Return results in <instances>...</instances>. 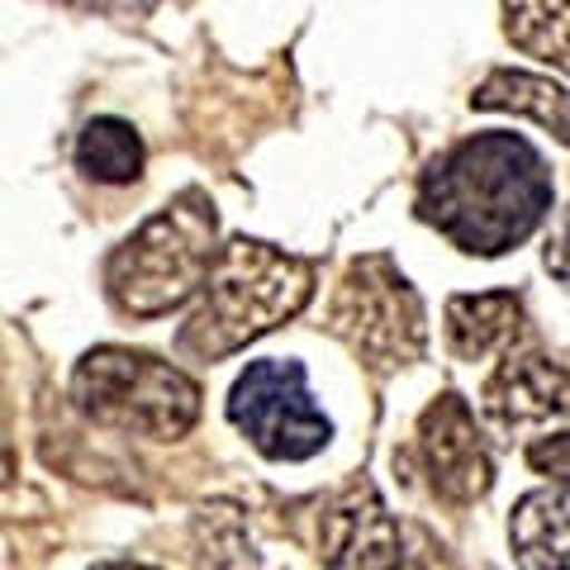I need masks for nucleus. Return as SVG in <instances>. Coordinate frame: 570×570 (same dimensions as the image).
Listing matches in <instances>:
<instances>
[{
  "instance_id": "1",
  "label": "nucleus",
  "mask_w": 570,
  "mask_h": 570,
  "mask_svg": "<svg viewBox=\"0 0 570 570\" xmlns=\"http://www.w3.org/2000/svg\"><path fill=\"white\" fill-rule=\"evenodd\" d=\"M419 219L471 257H504L551 214V171L528 138L490 129L461 138L419 181Z\"/></svg>"
},
{
  "instance_id": "2",
  "label": "nucleus",
  "mask_w": 570,
  "mask_h": 570,
  "mask_svg": "<svg viewBox=\"0 0 570 570\" xmlns=\"http://www.w3.org/2000/svg\"><path fill=\"white\" fill-rule=\"evenodd\" d=\"M314 295V262L281 253L257 238H228L209 266V281L200 291V305L186 318L176 347L219 362L247 343H257L285 318H295Z\"/></svg>"
},
{
  "instance_id": "3",
  "label": "nucleus",
  "mask_w": 570,
  "mask_h": 570,
  "mask_svg": "<svg viewBox=\"0 0 570 570\" xmlns=\"http://www.w3.org/2000/svg\"><path fill=\"white\" fill-rule=\"evenodd\" d=\"M219 214L205 190L176 195L167 209H157L134 238H124L105 262V291L134 318H163L181 309L190 295L205 291L209 266L219 257L214 247Z\"/></svg>"
},
{
  "instance_id": "4",
  "label": "nucleus",
  "mask_w": 570,
  "mask_h": 570,
  "mask_svg": "<svg viewBox=\"0 0 570 570\" xmlns=\"http://www.w3.org/2000/svg\"><path fill=\"white\" fill-rule=\"evenodd\" d=\"M71 400L100 428L157 438V442L186 438L195 419H200V385L181 366L129 347L86 352L77 371H71Z\"/></svg>"
},
{
  "instance_id": "5",
  "label": "nucleus",
  "mask_w": 570,
  "mask_h": 570,
  "mask_svg": "<svg viewBox=\"0 0 570 570\" xmlns=\"http://www.w3.org/2000/svg\"><path fill=\"white\" fill-rule=\"evenodd\" d=\"M328 328L376 371L419 362L428 347L423 299L390 257H362L347 266L328 309Z\"/></svg>"
},
{
  "instance_id": "6",
  "label": "nucleus",
  "mask_w": 570,
  "mask_h": 570,
  "mask_svg": "<svg viewBox=\"0 0 570 570\" xmlns=\"http://www.w3.org/2000/svg\"><path fill=\"white\" fill-rule=\"evenodd\" d=\"M228 423L272 461H309L328 448L333 423L314 404L305 366L291 356L253 362L228 390Z\"/></svg>"
},
{
  "instance_id": "7",
  "label": "nucleus",
  "mask_w": 570,
  "mask_h": 570,
  "mask_svg": "<svg viewBox=\"0 0 570 570\" xmlns=\"http://www.w3.org/2000/svg\"><path fill=\"white\" fill-rule=\"evenodd\" d=\"M419 466L442 504H475L494 485V461L461 395H438L419 419Z\"/></svg>"
},
{
  "instance_id": "8",
  "label": "nucleus",
  "mask_w": 570,
  "mask_h": 570,
  "mask_svg": "<svg viewBox=\"0 0 570 570\" xmlns=\"http://www.w3.org/2000/svg\"><path fill=\"white\" fill-rule=\"evenodd\" d=\"M318 557L328 570H404V528L371 485H352L318 523Z\"/></svg>"
},
{
  "instance_id": "9",
  "label": "nucleus",
  "mask_w": 570,
  "mask_h": 570,
  "mask_svg": "<svg viewBox=\"0 0 570 570\" xmlns=\"http://www.w3.org/2000/svg\"><path fill=\"white\" fill-rule=\"evenodd\" d=\"M485 414L504 428L561 419L570 414V376L542 352H509L485 381Z\"/></svg>"
},
{
  "instance_id": "10",
  "label": "nucleus",
  "mask_w": 570,
  "mask_h": 570,
  "mask_svg": "<svg viewBox=\"0 0 570 570\" xmlns=\"http://www.w3.org/2000/svg\"><path fill=\"white\" fill-rule=\"evenodd\" d=\"M509 547L523 570H570V490H528L513 504Z\"/></svg>"
},
{
  "instance_id": "11",
  "label": "nucleus",
  "mask_w": 570,
  "mask_h": 570,
  "mask_svg": "<svg viewBox=\"0 0 570 570\" xmlns=\"http://www.w3.org/2000/svg\"><path fill=\"white\" fill-rule=\"evenodd\" d=\"M523 333V299L513 291L452 295L448 299V347L461 362H485Z\"/></svg>"
},
{
  "instance_id": "12",
  "label": "nucleus",
  "mask_w": 570,
  "mask_h": 570,
  "mask_svg": "<svg viewBox=\"0 0 570 570\" xmlns=\"http://www.w3.org/2000/svg\"><path fill=\"white\" fill-rule=\"evenodd\" d=\"M475 110H509L523 119H538L542 129H551L561 142H570V91L547 77H528V71H509L499 67L471 96Z\"/></svg>"
},
{
  "instance_id": "13",
  "label": "nucleus",
  "mask_w": 570,
  "mask_h": 570,
  "mask_svg": "<svg viewBox=\"0 0 570 570\" xmlns=\"http://www.w3.org/2000/svg\"><path fill=\"white\" fill-rule=\"evenodd\" d=\"M504 33L528 58L570 77V0H504Z\"/></svg>"
},
{
  "instance_id": "14",
  "label": "nucleus",
  "mask_w": 570,
  "mask_h": 570,
  "mask_svg": "<svg viewBox=\"0 0 570 570\" xmlns=\"http://www.w3.org/2000/svg\"><path fill=\"white\" fill-rule=\"evenodd\" d=\"M77 167L100 186H129L142 176V138L124 119H91L77 138Z\"/></svg>"
},
{
  "instance_id": "15",
  "label": "nucleus",
  "mask_w": 570,
  "mask_h": 570,
  "mask_svg": "<svg viewBox=\"0 0 570 570\" xmlns=\"http://www.w3.org/2000/svg\"><path fill=\"white\" fill-rule=\"evenodd\" d=\"M528 466L542 471L547 480H557L561 490H570V433L538 438V442L528 448Z\"/></svg>"
},
{
  "instance_id": "16",
  "label": "nucleus",
  "mask_w": 570,
  "mask_h": 570,
  "mask_svg": "<svg viewBox=\"0 0 570 570\" xmlns=\"http://www.w3.org/2000/svg\"><path fill=\"white\" fill-rule=\"evenodd\" d=\"M542 262L561 285H570V209H561V219H557V228H551V238H547Z\"/></svg>"
},
{
  "instance_id": "17",
  "label": "nucleus",
  "mask_w": 570,
  "mask_h": 570,
  "mask_svg": "<svg viewBox=\"0 0 570 570\" xmlns=\"http://www.w3.org/2000/svg\"><path fill=\"white\" fill-rule=\"evenodd\" d=\"M62 6L96 10V14H110V20H142V14H153L157 0H62Z\"/></svg>"
},
{
  "instance_id": "18",
  "label": "nucleus",
  "mask_w": 570,
  "mask_h": 570,
  "mask_svg": "<svg viewBox=\"0 0 570 570\" xmlns=\"http://www.w3.org/2000/svg\"><path fill=\"white\" fill-rule=\"evenodd\" d=\"M404 570H442V557L433 547H428V557H409V566Z\"/></svg>"
},
{
  "instance_id": "19",
  "label": "nucleus",
  "mask_w": 570,
  "mask_h": 570,
  "mask_svg": "<svg viewBox=\"0 0 570 570\" xmlns=\"http://www.w3.org/2000/svg\"><path fill=\"white\" fill-rule=\"evenodd\" d=\"M214 570H224V566H214ZM234 570H257V561L253 557H234Z\"/></svg>"
},
{
  "instance_id": "20",
  "label": "nucleus",
  "mask_w": 570,
  "mask_h": 570,
  "mask_svg": "<svg viewBox=\"0 0 570 570\" xmlns=\"http://www.w3.org/2000/svg\"><path fill=\"white\" fill-rule=\"evenodd\" d=\"M96 570H153V566H124V561H110V566H96Z\"/></svg>"
}]
</instances>
